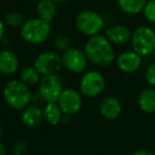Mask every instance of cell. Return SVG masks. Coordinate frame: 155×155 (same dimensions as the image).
I'll use <instances>...</instances> for the list:
<instances>
[{
    "label": "cell",
    "mask_w": 155,
    "mask_h": 155,
    "mask_svg": "<svg viewBox=\"0 0 155 155\" xmlns=\"http://www.w3.org/2000/svg\"><path fill=\"white\" fill-rule=\"evenodd\" d=\"M146 81L149 85L155 86V62L148 67L146 71Z\"/></svg>",
    "instance_id": "obj_24"
},
{
    "label": "cell",
    "mask_w": 155,
    "mask_h": 155,
    "mask_svg": "<svg viewBox=\"0 0 155 155\" xmlns=\"http://www.w3.org/2000/svg\"><path fill=\"white\" fill-rule=\"evenodd\" d=\"M105 88V80L101 72L96 70L87 71L80 81V93L87 98H96Z\"/></svg>",
    "instance_id": "obj_7"
},
{
    "label": "cell",
    "mask_w": 155,
    "mask_h": 155,
    "mask_svg": "<svg viewBox=\"0 0 155 155\" xmlns=\"http://www.w3.org/2000/svg\"><path fill=\"white\" fill-rule=\"evenodd\" d=\"M141 56L133 50L122 52L116 61L118 69L124 73H133L137 71L141 66Z\"/></svg>",
    "instance_id": "obj_11"
},
{
    "label": "cell",
    "mask_w": 155,
    "mask_h": 155,
    "mask_svg": "<svg viewBox=\"0 0 155 155\" xmlns=\"http://www.w3.org/2000/svg\"><path fill=\"white\" fill-rule=\"evenodd\" d=\"M133 51L140 56H149L155 49V31L148 26H140L135 29L131 36Z\"/></svg>",
    "instance_id": "obj_4"
},
{
    "label": "cell",
    "mask_w": 155,
    "mask_h": 155,
    "mask_svg": "<svg viewBox=\"0 0 155 155\" xmlns=\"http://www.w3.org/2000/svg\"><path fill=\"white\" fill-rule=\"evenodd\" d=\"M44 120L50 125H56L62 120L63 112L58 106V102H49L43 110Z\"/></svg>",
    "instance_id": "obj_18"
},
{
    "label": "cell",
    "mask_w": 155,
    "mask_h": 155,
    "mask_svg": "<svg viewBox=\"0 0 155 155\" xmlns=\"http://www.w3.org/2000/svg\"><path fill=\"white\" fill-rule=\"evenodd\" d=\"M5 25L2 19H0V41H2L3 36H5Z\"/></svg>",
    "instance_id": "obj_26"
},
{
    "label": "cell",
    "mask_w": 155,
    "mask_h": 155,
    "mask_svg": "<svg viewBox=\"0 0 155 155\" xmlns=\"http://www.w3.org/2000/svg\"><path fill=\"white\" fill-rule=\"evenodd\" d=\"M2 20L5 22V27H9L11 29L21 28L22 25L26 21L22 14L19 13V12H10V13L5 14V18Z\"/></svg>",
    "instance_id": "obj_21"
},
{
    "label": "cell",
    "mask_w": 155,
    "mask_h": 155,
    "mask_svg": "<svg viewBox=\"0 0 155 155\" xmlns=\"http://www.w3.org/2000/svg\"><path fill=\"white\" fill-rule=\"evenodd\" d=\"M28 1H30V2H38L39 0H28Z\"/></svg>",
    "instance_id": "obj_30"
},
{
    "label": "cell",
    "mask_w": 155,
    "mask_h": 155,
    "mask_svg": "<svg viewBox=\"0 0 155 155\" xmlns=\"http://www.w3.org/2000/svg\"><path fill=\"white\" fill-rule=\"evenodd\" d=\"M34 67L41 75L58 74L63 67L62 56L55 51H45L38 54L34 61Z\"/></svg>",
    "instance_id": "obj_8"
},
{
    "label": "cell",
    "mask_w": 155,
    "mask_h": 155,
    "mask_svg": "<svg viewBox=\"0 0 155 155\" xmlns=\"http://www.w3.org/2000/svg\"><path fill=\"white\" fill-rule=\"evenodd\" d=\"M131 155H155V154L149 150H137L132 153Z\"/></svg>",
    "instance_id": "obj_25"
},
{
    "label": "cell",
    "mask_w": 155,
    "mask_h": 155,
    "mask_svg": "<svg viewBox=\"0 0 155 155\" xmlns=\"http://www.w3.org/2000/svg\"><path fill=\"white\" fill-rule=\"evenodd\" d=\"M144 18L151 24L155 22V0H148L142 11Z\"/></svg>",
    "instance_id": "obj_23"
},
{
    "label": "cell",
    "mask_w": 155,
    "mask_h": 155,
    "mask_svg": "<svg viewBox=\"0 0 155 155\" xmlns=\"http://www.w3.org/2000/svg\"><path fill=\"white\" fill-rule=\"evenodd\" d=\"M51 33L50 24L39 17L31 18L25 21L20 28V36L26 43L32 45L43 44L49 38Z\"/></svg>",
    "instance_id": "obj_3"
},
{
    "label": "cell",
    "mask_w": 155,
    "mask_h": 155,
    "mask_svg": "<svg viewBox=\"0 0 155 155\" xmlns=\"http://www.w3.org/2000/svg\"><path fill=\"white\" fill-rule=\"evenodd\" d=\"M63 67L72 73H81L87 67V56L83 50L79 48L70 47L63 52L62 55Z\"/></svg>",
    "instance_id": "obj_9"
},
{
    "label": "cell",
    "mask_w": 155,
    "mask_h": 155,
    "mask_svg": "<svg viewBox=\"0 0 155 155\" xmlns=\"http://www.w3.org/2000/svg\"><path fill=\"white\" fill-rule=\"evenodd\" d=\"M87 60L96 66H108L116 58L114 45L105 35H94L88 38L84 47Z\"/></svg>",
    "instance_id": "obj_1"
},
{
    "label": "cell",
    "mask_w": 155,
    "mask_h": 155,
    "mask_svg": "<svg viewBox=\"0 0 155 155\" xmlns=\"http://www.w3.org/2000/svg\"><path fill=\"white\" fill-rule=\"evenodd\" d=\"M0 155H7V149L2 142H0Z\"/></svg>",
    "instance_id": "obj_27"
},
{
    "label": "cell",
    "mask_w": 155,
    "mask_h": 155,
    "mask_svg": "<svg viewBox=\"0 0 155 155\" xmlns=\"http://www.w3.org/2000/svg\"><path fill=\"white\" fill-rule=\"evenodd\" d=\"M74 22L78 30L89 37L100 34L104 27L103 17L93 10L81 11L75 17Z\"/></svg>",
    "instance_id": "obj_5"
},
{
    "label": "cell",
    "mask_w": 155,
    "mask_h": 155,
    "mask_svg": "<svg viewBox=\"0 0 155 155\" xmlns=\"http://www.w3.org/2000/svg\"><path fill=\"white\" fill-rule=\"evenodd\" d=\"M1 135H2V129H1V124H0V139H1Z\"/></svg>",
    "instance_id": "obj_29"
},
{
    "label": "cell",
    "mask_w": 155,
    "mask_h": 155,
    "mask_svg": "<svg viewBox=\"0 0 155 155\" xmlns=\"http://www.w3.org/2000/svg\"><path fill=\"white\" fill-rule=\"evenodd\" d=\"M44 120V113L39 106L30 104L21 113V121L27 127H35Z\"/></svg>",
    "instance_id": "obj_15"
},
{
    "label": "cell",
    "mask_w": 155,
    "mask_h": 155,
    "mask_svg": "<svg viewBox=\"0 0 155 155\" xmlns=\"http://www.w3.org/2000/svg\"><path fill=\"white\" fill-rule=\"evenodd\" d=\"M36 12L41 19L51 24L56 16V3L52 0H39L36 5Z\"/></svg>",
    "instance_id": "obj_16"
},
{
    "label": "cell",
    "mask_w": 155,
    "mask_h": 155,
    "mask_svg": "<svg viewBox=\"0 0 155 155\" xmlns=\"http://www.w3.org/2000/svg\"><path fill=\"white\" fill-rule=\"evenodd\" d=\"M58 104L64 115H74L82 108V95L73 88H64L58 100Z\"/></svg>",
    "instance_id": "obj_10"
},
{
    "label": "cell",
    "mask_w": 155,
    "mask_h": 155,
    "mask_svg": "<svg viewBox=\"0 0 155 155\" xmlns=\"http://www.w3.org/2000/svg\"><path fill=\"white\" fill-rule=\"evenodd\" d=\"M99 110L101 116L106 120H115L121 114L122 106L117 98L108 96L105 97L101 101V104L99 106Z\"/></svg>",
    "instance_id": "obj_13"
},
{
    "label": "cell",
    "mask_w": 155,
    "mask_h": 155,
    "mask_svg": "<svg viewBox=\"0 0 155 155\" xmlns=\"http://www.w3.org/2000/svg\"><path fill=\"white\" fill-rule=\"evenodd\" d=\"M148 0H117V5L123 13L136 15L143 11Z\"/></svg>",
    "instance_id": "obj_19"
},
{
    "label": "cell",
    "mask_w": 155,
    "mask_h": 155,
    "mask_svg": "<svg viewBox=\"0 0 155 155\" xmlns=\"http://www.w3.org/2000/svg\"><path fill=\"white\" fill-rule=\"evenodd\" d=\"M3 97L10 107L22 110L30 105L33 100L30 87L20 80H10L3 87Z\"/></svg>",
    "instance_id": "obj_2"
},
{
    "label": "cell",
    "mask_w": 155,
    "mask_h": 155,
    "mask_svg": "<svg viewBox=\"0 0 155 155\" xmlns=\"http://www.w3.org/2000/svg\"><path fill=\"white\" fill-rule=\"evenodd\" d=\"M105 36L113 45H124L129 41H131V32L129 28L124 25H114L106 30Z\"/></svg>",
    "instance_id": "obj_14"
},
{
    "label": "cell",
    "mask_w": 155,
    "mask_h": 155,
    "mask_svg": "<svg viewBox=\"0 0 155 155\" xmlns=\"http://www.w3.org/2000/svg\"><path fill=\"white\" fill-rule=\"evenodd\" d=\"M19 80L27 86H33L36 85L41 81V73L37 71V69L33 66H26L20 70Z\"/></svg>",
    "instance_id": "obj_20"
},
{
    "label": "cell",
    "mask_w": 155,
    "mask_h": 155,
    "mask_svg": "<svg viewBox=\"0 0 155 155\" xmlns=\"http://www.w3.org/2000/svg\"><path fill=\"white\" fill-rule=\"evenodd\" d=\"M63 91V81L58 74L43 75L41 78L38 83V94L46 103L58 102Z\"/></svg>",
    "instance_id": "obj_6"
},
{
    "label": "cell",
    "mask_w": 155,
    "mask_h": 155,
    "mask_svg": "<svg viewBox=\"0 0 155 155\" xmlns=\"http://www.w3.org/2000/svg\"><path fill=\"white\" fill-rule=\"evenodd\" d=\"M53 46L56 51L64 52L70 48V38L65 34H58L53 39Z\"/></svg>",
    "instance_id": "obj_22"
},
{
    "label": "cell",
    "mask_w": 155,
    "mask_h": 155,
    "mask_svg": "<svg viewBox=\"0 0 155 155\" xmlns=\"http://www.w3.org/2000/svg\"><path fill=\"white\" fill-rule=\"evenodd\" d=\"M19 68L18 56L13 51L3 49L0 51V73L3 75H13Z\"/></svg>",
    "instance_id": "obj_12"
},
{
    "label": "cell",
    "mask_w": 155,
    "mask_h": 155,
    "mask_svg": "<svg viewBox=\"0 0 155 155\" xmlns=\"http://www.w3.org/2000/svg\"><path fill=\"white\" fill-rule=\"evenodd\" d=\"M52 1H54L55 3H60V2H63L64 0H52Z\"/></svg>",
    "instance_id": "obj_28"
},
{
    "label": "cell",
    "mask_w": 155,
    "mask_h": 155,
    "mask_svg": "<svg viewBox=\"0 0 155 155\" xmlns=\"http://www.w3.org/2000/svg\"><path fill=\"white\" fill-rule=\"evenodd\" d=\"M138 105L147 114L155 113V89L144 88L138 95Z\"/></svg>",
    "instance_id": "obj_17"
},
{
    "label": "cell",
    "mask_w": 155,
    "mask_h": 155,
    "mask_svg": "<svg viewBox=\"0 0 155 155\" xmlns=\"http://www.w3.org/2000/svg\"><path fill=\"white\" fill-rule=\"evenodd\" d=\"M152 55H153V58H155V49H154V51H153Z\"/></svg>",
    "instance_id": "obj_31"
}]
</instances>
